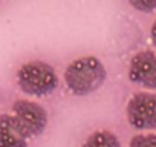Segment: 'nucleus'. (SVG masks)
I'll return each instance as SVG.
<instances>
[{
	"label": "nucleus",
	"instance_id": "1",
	"mask_svg": "<svg viewBox=\"0 0 156 147\" xmlns=\"http://www.w3.org/2000/svg\"><path fill=\"white\" fill-rule=\"evenodd\" d=\"M107 78V70L97 57L86 55L70 61L64 70V83L67 89L78 97L97 92Z\"/></svg>",
	"mask_w": 156,
	"mask_h": 147
},
{
	"label": "nucleus",
	"instance_id": "2",
	"mask_svg": "<svg viewBox=\"0 0 156 147\" xmlns=\"http://www.w3.org/2000/svg\"><path fill=\"white\" fill-rule=\"evenodd\" d=\"M17 84L22 92L31 97H46L58 86L55 69L41 60H34L22 64L17 70Z\"/></svg>",
	"mask_w": 156,
	"mask_h": 147
},
{
	"label": "nucleus",
	"instance_id": "3",
	"mask_svg": "<svg viewBox=\"0 0 156 147\" xmlns=\"http://www.w3.org/2000/svg\"><path fill=\"white\" fill-rule=\"evenodd\" d=\"M129 124L136 130L156 129V95L151 92H136L126 104Z\"/></svg>",
	"mask_w": 156,
	"mask_h": 147
},
{
	"label": "nucleus",
	"instance_id": "4",
	"mask_svg": "<svg viewBox=\"0 0 156 147\" xmlns=\"http://www.w3.org/2000/svg\"><path fill=\"white\" fill-rule=\"evenodd\" d=\"M12 115L29 138L41 135L48 126V112L32 100H17L12 104Z\"/></svg>",
	"mask_w": 156,
	"mask_h": 147
},
{
	"label": "nucleus",
	"instance_id": "5",
	"mask_svg": "<svg viewBox=\"0 0 156 147\" xmlns=\"http://www.w3.org/2000/svg\"><path fill=\"white\" fill-rule=\"evenodd\" d=\"M127 77L144 89L156 91V52L141 51L135 54L127 67Z\"/></svg>",
	"mask_w": 156,
	"mask_h": 147
},
{
	"label": "nucleus",
	"instance_id": "6",
	"mask_svg": "<svg viewBox=\"0 0 156 147\" xmlns=\"http://www.w3.org/2000/svg\"><path fill=\"white\" fill-rule=\"evenodd\" d=\"M29 136L11 113L0 115V147H28Z\"/></svg>",
	"mask_w": 156,
	"mask_h": 147
},
{
	"label": "nucleus",
	"instance_id": "7",
	"mask_svg": "<svg viewBox=\"0 0 156 147\" xmlns=\"http://www.w3.org/2000/svg\"><path fill=\"white\" fill-rule=\"evenodd\" d=\"M83 147H121V141L113 132L101 129L92 132L83 142Z\"/></svg>",
	"mask_w": 156,
	"mask_h": 147
},
{
	"label": "nucleus",
	"instance_id": "8",
	"mask_svg": "<svg viewBox=\"0 0 156 147\" xmlns=\"http://www.w3.org/2000/svg\"><path fill=\"white\" fill-rule=\"evenodd\" d=\"M129 147H156V133H139L129 141Z\"/></svg>",
	"mask_w": 156,
	"mask_h": 147
},
{
	"label": "nucleus",
	"instance_id": "9",
	"mask_svg": "<svg viewBox=\"0 0 156 147\" xmlns=\"http://www.w3.org/2000/svg\"><path fill=\"white\" fill-rule=\"evenodd\" d=\"M129 5L132 8H135L141 13H147V14L156 11V0H132Z\"/></svg>",
	"mask_w": 156,
	"mask_h": 147
},
{
	"label": "nucleus",
	"instance_id": "10",
	"mask_svg": "<svg viewBox=\"0 0 156 147\" xmlns=\"http://www.w3.org/2000/svg\"><path fill=\"white\" fill-rule=\"evenodd\" d=\"M150 38H151L153 46L156 48V20H154V23L151 25V29H150Z\"/></svg>",
	"mask_w": 156,
	"mask_h": 147
}]
</instances>
